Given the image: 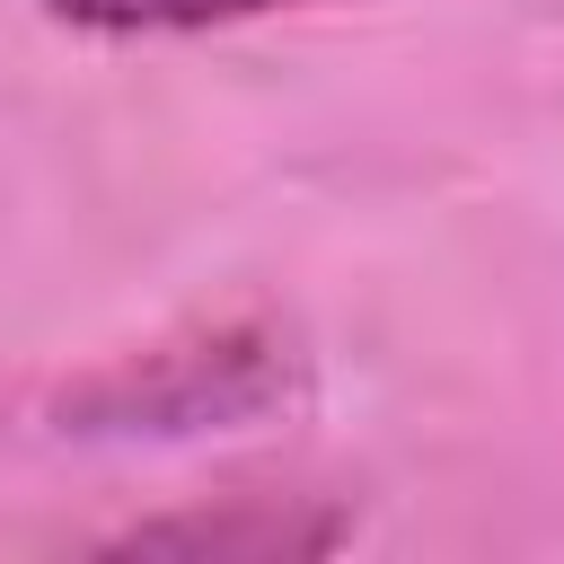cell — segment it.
<instances>
[{
    "label": "cell",
    "instance_id": "cell-1",
    "mask_svg": "<svg viewBox=\"0 0 564 564\" xmlns=\"http://www.w3.org/2000/svg\"><path fill=\"white\" fill-rule=\"evenodd\" d=\"M291 379L300 361L273 326H203L150 352H115L106 370L70 379L53 414L62 432H88V441H176V432H229L273 414Z\"/></svg>",
    "mask_w": 564,
    "mask_h": 564
},
{
    "label": "cell",
    "instance_id": "cell-2",
    "mask_svg": "<svg viewBox=\"0 0 564 564\" xmlns=\"http://www.w3.org/2000/svg\"><path fill=\"white\" fill-rule=\"evenodd\" d=\"M335 538H344V511L247 494V502H229V511L141 520V529H123L115 546H123V555H256V564H273V555H326Z\"/></svg>",
    "mask_w": 564,
    "mask_h": 564
},
{
    "label": "cell",
    "instance_id": "cell-3",
    "mask_svg": "<svg viewBox=\"0 0 564 564\" xmlns=\"http://www.w3.org/2000/svg\"><path fill=\"white\" fill-rule=\"evenodd\" d=\"M35 9L79 35H203V26H238V18H273L308 0H35Z\"/></svg>",
    "mask_w": 564,
    "mask_h": 564
}]
</instances>
